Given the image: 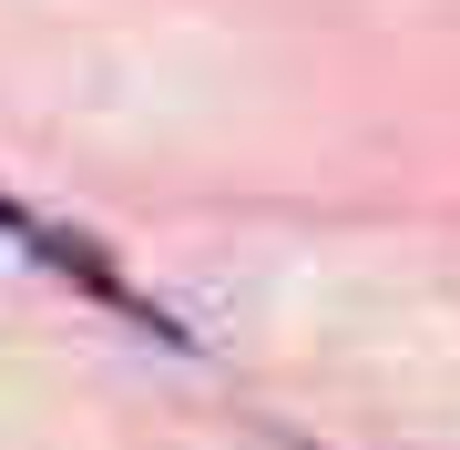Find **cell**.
Masks as SVG:
<instances>
[{"instance_id":"6da1fadb","label":"cell","mask_w":460,"mask_h":450,"mask_svg":"<svg viewBox=\"0 0 460 450\" xmlns=\"http://www.w3.org/2000/svg\"><path fill=\"white\" fill-rule=\"evenodd\" d=\"M11 235H21V246L41 256L51 277H72V287H83V297H102L113 317H144V328L164 338V349H184V328H174V317H154V307H144V287H133V277H113V256H102V246H93L83 225H41V216H21Z\"/></svg>"}]
</instances>
